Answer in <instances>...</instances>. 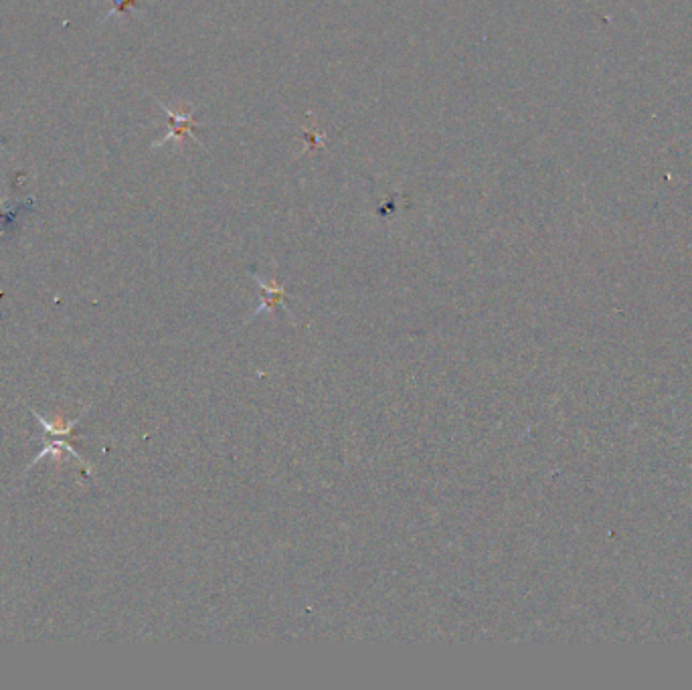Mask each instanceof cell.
<instances>
[{"label":"cell","mask_w":692,"mask_h":690,"mask_svg":"<svg viewBox=\"0 0 692 690\" xmlns=\"http://www.w3.org/2000/svg\"><path fill=\"white\" fill-rule=\"evenodd\" d=\"M160 104V102H158ZM160 108L164 110V114H166V118H168V124H170V130H168V134L162 138V140H158V142H154V146H162V144H166L168 140H185V138H191V140H195L197 144H201V140L195 136V132H193V128H195V118H193V112L191 110H183V112H172V110H168L164 104H160Z\"/></svg>","instance_id":"1"},{"label":"cell","mask_w":692,"mask_h":690,"mask_svg":"<svg viewBox=\"0 0 692 690\" xmlns=\"http://www.w3.org/2000/svg\"><path fill=\"white\" fill-rule=\"evenodd\" d=\"M90 411V407H85L83 409V413L79 415V417H75V419H63V417H57V419H47L45 415H41V413H37L35 409H31V413L37 417V421L43 425V431H45V438H73V431H75V427L79 425V421L83 419V415L85 413H88Z\"/></svg>","instance_id":"2"},{"label":"cell","mask_w":692,"mask_h":690,"mask_svg":"<svg viewBox=\"0 0 692 690\" xmlns=\"http://www.w3.org/2000/svg\"><path fill=\"white\" fill-rule=\"evenodd\" d=\"M71 454L73 458H77L85 468H88V462H85V458L71 446V442H69V438H55V440H49V438H45V444H43V450L39 452V456L25 468V474L27 472H31V468L33 466H37L41 460H45V458H55V460H61L63 458V454Z\"/></svg>","instance_id":"3"},{"label":"cell","mask_w":692,"mask_h":690,"mask_svg":"<svg viewBox=\"0 0 692 690\" xmlns=\"http://www.w3.org/2000/svg\"><path fill=\"white\" fill-rule=\"evenodd\" d=\"M130 7H136V0H114V7L108 13V17L118 15V13H126Z\"/></svg>","instance_id":"4"}]
</instances>
